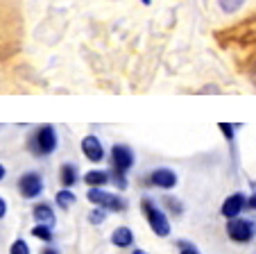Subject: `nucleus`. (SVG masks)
I'll list each match as a JSON object with an SVG mask.
<instances>
[{
	"label": "nucleus",
	"instance_id": "obj_26",
	"mask_svg": "<svg viewBox=\"0 0 256 254\" xmlns=\"http://www.w3.org/2000/svg\"><path fill=\"white\" fill-rule=\"evenodd\" d=\"M132 254H145V252H143V249H134V252H132Z\"/></svg>",
	"mask_w": 256,
	"mask_h": 254
},
{
	"label": "nucleus",
	"instance_id": "obj_24",
	"mask_svg": "<svg viewBox=\"0 0 256 254\" xmlns=\"http://www.w3.org/2000/svg\"><path fill=\"white\" fill-rule=\"evenodd\" d=\"M44 254H59V252H57V249H52V247H50V249H46Z\"/></svg>",
	"mask_w": 256,
	"mask_h": 254
},
{
	"label": "nucleus",
	"instance_id": "obj_16",
	"mask_svg": "<svg viewBox=\"0 0 256 254\" xmlns=\"http://www.w3.org/2000/svg\"><path fill=\"white\" fill-rule=\"evenodd\" d=\"M57 204L64 206V209H68L70 204H75V195H72L70 191H59L57 193Z\"/></svg>",
	"mask_w": 256,
	"mask_h": 254
},
{
	"label": "nucleus",
	"instance_id": "obj_4",
	"mask_svg": "<svg viewBox=\"0 0 256 254\" xmlns=\"http://www.w3.org/2000/svg\"><path fill=\"white\" fill-rule=\"evenodd\" d=\"M88 200H91L93 204L102 206V209H109V211L125 209V200H122V197L114 195V193H106V191H102V188H91V191H88Z\"/></svg>",
	"mask_w": 256,
	"mask_h": 254
},
{
	"label": "nucleus",
	"instance_id": "obj_10",
	"mask_svg": "<svg viewBox=\"0 0 256 254\" xmlns=\"http://www.w3.org/2000/svg\"><path fill=\"white\" fill-rule=\"evenodd\" d=\"M132 240H134V234H132L130 227H118V229H114L112 243L116 245V247H130Z\"/></svg>",
	"mask_w": 256,
	"mask_h": 254
},
{
	"label": "nucleus",
	"instance_id": "obj_14",
	"mask_svg": "<svg viewBox=\"0 0 256 254\" xmlns=\"http://www.w3.org/2000/svg\"><path fill=\"white\" fill-rule=\"evenodd\" d=\"M218 5H220V10L222 12L234 14V12H238L242 5H245V0H218Z\"/></svg>",
	"mask_w": 256,
	"mask_h": 254
},
{
	"label": "nucleus",
	"instance_id": "obj_7",
	"mask_svg": "<svg viewBox=\"0 0 256 254\" xmlns=\"http://www.w3.org/2000/svg\"><path fill=\"white\" fill-rule=\"evenodd\" d=\"M247 206V197L242 193H234L222 202V216L224 218H236L242 209Z\"/></svg>",
	"mask_w": 256,
	"mask_h": 254
},
{
	"label": "nucleus",
	"instance_id": "obj_20",
	"mask_svg": "<svg viewBox=\"0 0 256 254\" xmlns=\"http://www.w3.org/2000/svg\"><path fill=\"white\" fill-rule=\"evenodd\" d=\"M220 132H222V134L227 136L229 141L234 139V125H229V123H220Z\"/></svg>",
	"mask_w": 256,
	"mask_h": 254
},
{
	"label": "nucleus",
	"instance_id": "obj_18",
	"mask_svg": "<svg viewBox=\"0 0 256 254\" xmlns=\"http://www.w3.org/2000/svg\"><path fill=\"white\" fill-rule=\"evenodd\" d=\"M102 220H104V211L102 209H93L91 213H88V222H93V225H100Z\"/></svg>",
	"mask_w": 256,
	"mask_h": 254
},
{
	"label": "nucleus",
	"instance_id": "obj_2",
	"mask_svg": "<svg viewBox=\"0 0 256 254\" xmlns=\"http://www.w3.org/2000/svg\"><path fill=\"white\" fill-rule=\"evenodd\" d=\"M36 154H50L57 148V134H54L52 125H41L39 130L34 132V139L30 143Z\"/></svg>",
	"mask_w": 256,
	"mask_h": 254
},
{
	"label": "nucleus",
	"instance_id": "obj_3",
	"mask_svg": "<svg viewBox=\"0 0 256 254\" xmlns=\"http://www.w3.org/2000/svg\"><path fill=\"white\" fill-rule=\"evenodd\" d=\"M227 234L234 243H250L252 236H254V225L252 220H245V218H229L227 222Z\"/></svg>",
	"mask_w": 256,
	"mask_h": 254
},
{
	"label": "nucleus",
	"instance_id": "obj_17",
	"mask_svg": "<svg viewBox=\"0 0 256 254\" xmlns=\"http://www.w3.org/2000/svg\"><path fill=\"white\" fill-rule=\"evenodd\" d=\"M10 254H30V247H28V243L25 240H14V245H12V249H10Z\"/></svg>",
	"mask_w": 256,
	"mask_h": 254
},
{
	"label": "nucleus",
	"instance_id": "obj_8",
	"mask_svg": "<svg viewBox=\"0 0 256 254\" xmlns=\"http://www.w3.org/2000/svg\"><path fill=\"white\" fill-rule=\"evenodd\" d=\"M150 182L152 186L156 188H172L177 184V175L170 170V168H156L154 173L150 175Z\"/></svg>",
	"mask_w": 256,
	"mask_h": 254
},
{
	"label": "nucleus",
	"instance_id": "obj_23",
	"mask_svg": "<svg viewBox=\"0 0 256 254\" xmlns=\"http://www.w3.org/2000/svg\"><path fill=\"white\" fill-rule=\"evenodd\" d=\"M247 206H250V209H254V211H256V193H254V195L250 197V200H247Z\"/></svg>",
	"mask_w": 256,
	"mask_h": 254
},
{
	"label": "nucleus",
	"instance_id": "obj_9",
	"mask_svg": "<svg viewBox=\"0 0 256 254\" xmlns=\"http://www.w3.org/2000/svg\"><path fill=\"white\" fill-rule=\"evenodd\" d=\"M82 150L84 154H86V159H91V161H102V157H104V152H102V143L96 139V136H86V139L82 141Z\"/></svg>",
	"mask_w": 256,
	"mask_h": 254
},
{
	"label": "nucleus",
	"instance_id": "obj_15",
	"mask_svg": "<svg viewBox=\"0 0 256 254\" xmlns=\"http://www.w3.org/2000/svg\"><path fill=\"white\" fill-rule=\"evenodd\" d=\"M32 234L36 236V238L46 240V243H50V240H52V231H50L48 225H36V227L32 229Z\"/></svg>",
	"mask_w": 256,
	"mask_h": 254
},
{
	"label": "nucleus",
	"instance_id": "obj_13",
	"mask_svg": "<svg viewBox=\"0 0 256 254\" xmlns=\"http://www.w3.org/2000/svg\"><path fill=\"white\" fill-rule=\"evenodd\" d=\"M62 182H64V186H72V184L78 182V168L72 166V163H66L62 168Z\"/></svg>",
	"mask_w": 256,
	"mask_h": 254
},
{
	"label": "nucleus",
	"instance_id": "obj_25",
	"mask_svg": "<svg viewBox=\"0 0 256 254\" xmlns=\"http://www.w3.org/2000/svg\"><path fill=\"white\" fill-rule=\"evenodd\" d=\"M2 177H5V168L0 166V179H2Z\"/></svg>",
	"mask_w": 256,
	"mask_h": 254
},
{
	"label": "nucleus",
	"instance_id": "obj_1",
	"mask_svg": "<svg viewBox=\"0 0 256 254\" xmlns=\"http://www.w3.org/2000/svg\"><path fill=\"white\" fill-rule=\"evenodd\" d=\"M140 206H143V213H145V218H148V222H150V227L154 229V234L156 236H168L170 234V222H168V218H166L164 211L156 209L154 202L148 200V197H143Z\"/></svg>",
	"mask_w": 256,
	"mask_h": 254
},
{
	"label": "nucleus",
	"instance_id": "obj_12",
	"mask_svg": "<svg viewBox=\"0 0 256 254\" xmlns=\"http://www.w3.org/2000/svg\"><path fill=\"white\" fill-rule=\"evenodd\" d=\"M84 182L88 186H104L109 182V173H104V170H91V173L84 175Z\"/></svg>",
	"mask_w": 256,
	"mask_h": 254
},
{
	"label": "nucleus",
	"instance_id": "obj_11",
	"mask_svg": "<svg viewBox=\"0 0 256 254\" xmlns=\"http://www.w3.org/2000/svg\"><path fill=\"white\" fill-rule=\"evenodd\" d=\"M34 220L39 222V225H48L52 227L54 225V213L48 204H36L34 206Z\"/></svg>",
	"mask_w": 256,
	"mask_h": 254
},
{
	"label": "nucleus",
	"instance_id": "obj_5",
	"mask_svg": "<svg viewBox=\"0 0 256 254\" xmlns=\"http://www.w3.org/2000/svg\"><path fill=\"white\" fill-rule=\"evenodd\" d=\"M112 161L114 168H116V175H125L132 168V163H134V154H132V150L127 145H114Z\"/></svg>",
	"mask_w": 256,
	"mask_h": 254
},
{
	"label": "nucleus",
	"instance_id": "obj_21",
	"mask_svg": "<svg viewBox=\"0 0 256 254\" xmlns=\"http://www.w3.org/2000/svg\"><path fill=\"white\" fill-rule=\"evenodd\" d=\"M168 204H170V209H172L174 213H182V204H179L177 200H168Z\"/></svg>",
	"mask_w": 256,
	"mask_h": 254
},
{
	"label": "nucleus",
	"instance_id": "obj_19",
	"mask_svg": "<svg viewBox=\"0 0 256 254\" xmlns=\"http://www.w3.org/2000/svg\"><path fill=\"white\" fill-rule=\"evenodd\" d=\"M179 249H182V254H200V249L195 247V245L186 243V240H182V243H179Z\"/></svg>",
	"mask_w": 256,
	"mask_h": 254
},
{
	"label": "nucleus",
	"instance_id": "obj_6",
	"mask_svg": "<svg viewBox=\"0 0 256 254\" xmlns=\"http://www.w3.org/2000/svg\"><path fill=\"white\" fill-rule=\"evenodd\" d=\"M18 191L23 197H36L44 191V179L36 173H28L18 179Z\"/></svg>",
	"mask_w": 256,
	"mask_h": 254
},
{
	"label": "nucleus",
	"instance_id": "obj_22",
	"mask_svg": "<svg viewBox=\"0 0 256 254\" xmlns=\"http://www.w3.org/2000/svg\"><path fill=\"white\" fill-rule=\"evenodd\" d=\"M5 213H7V204H5V200L0 197V218L5 216Z\"/></svg>",
	"mask_w": 256,
	"mask_h": 254
}]
</instances>
